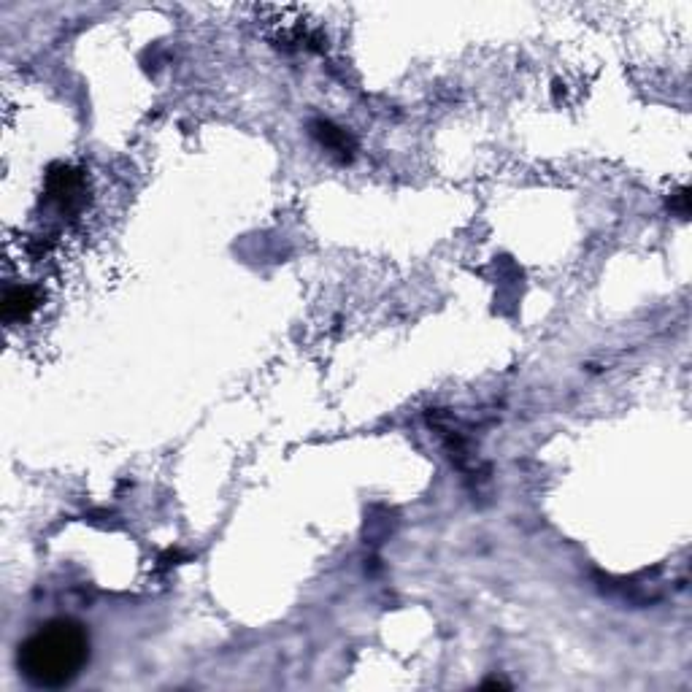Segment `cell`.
<instances>
[{"label":"cell","instance_id":"cell-1","mask_svg":"<svg viewBox=\"0 0 692 692\" xmlns=\"http://www.w3.org/2000/svg\"><path fill=\"white\" fill-rule=\"evenodd\" d=\"M90 633L82 622L60 617L33 630L17 652L19 674L38 690H63L90 663Z\"/></svg>","mask_w":692,"mask_h":692},{"label":"cell","instance_id":"cell-2","mask_svg":"<svg viewBox=\"0 0 692 692\" xmlns=\"http://www.w3.org/2000/svg\"><path fill=\"white\" fill-rule=\"evenodd\" d=\"M49 198L63 211H73L84 201V176L68 165H55L49 173Z\"/></svg>","mask_w":692,"mask_h":692},{"label":"cell","instance_id":"cell-3","mask_svg":"<svg viewBox=\"0 0 692 692\" xmlns=\"http://www.w3.org/2000/svg\"><path fill=\"white\" fill-rule=\"evenodd\" d=\"M311 136L317 138V144L325 146L330 155H336L341 163H349L355 157V138L349 136L344 128L333 125L330 119H314L311 122Z\"/></svg>","mask_w":692,"mask_h":692},{"label":"cell","instance_id":"cell-4","mask_svg":"<svg viewBox=\"0 0 692 692\" xmlns=\"http://www.w3.org/2000/svg\"><path fill=\"white\" fill-rule=\"evenodd\" d=\"M38 306H41V292L36 287H28V284H17V287H9L3 295V319L9 325L25 322L36 314Z\"/></svg>","mask_w":692,"mask_h":692}]
</instances>
